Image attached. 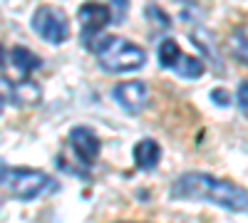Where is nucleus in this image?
I'll return each mask as SVG.
<instances>
[{
    "mask_svg": "<svg viewBox=\"0 0 248 223\" xmlns=\"http://www.w3.org/2000/svg\"><path fill=\"white\" fill-rule=\"evenodd\" d=\"M97 57L99 67L109 72V74H122V72H134L144 65V59H147V55H144V50L134 43H129V40L124 37H112V35H92V37H85L82 40Z\"/></svg>",
    "mask_w": 248,
    "mask_h": 223,
    "instance_id": "f03ea898",
    "label": "nucleus"
},
{
    "mask_svg": "<svg viewBox=\"0 0 248 223\" xmlns=\"http://www.w3.org/2000/svg\"><path fill=\"white\" fill-rule=\"evenodd\" d=\"M191 3H194V0H191Z\"/></svg>",
    "mask_w": 248,
    "mask_h": 223,
    "instance_id": "dca6fc26",
    "label": "nucleus"
},
{
    "mask_svg": "<svg viewBox=\"0 0 248 223\" xmlns=\"http://www.w3.org/2000/svg\"><path fill=\"white\" fill-rule=\"evenodd\" d=\"M156 55H159V65H161L164 70H171V72L179 74L181 79H199V77L203 74V70H206L199 57L181 52V47L174 43L171 37L161 40Z\"/></svg>",
    "mask_w": 248,
    "mask_h": 223,
    "instance_id": "20e7f679",
    "label": "nucleus"
},
{
    "mask_svg": "<svg viewBox=\"0 0 248 223\" xmlns=\"http://www.w3.org/2000/svg\"><path fill=\"white\" fill-rule=\"evenodd\" d=\"M112 5H105V3H97V0H92V3H85L79 8V20H82V40L85 37H92V35H99L105 32V28L114 20L112 15Z\"/></svg>",
    "mask_w": 248,
    "mask_h": 223,
    "instance_id": "6e6552de",
    "label": "nucleus"
},
{
    "mask_svg": "<svg viewBox=\"0 0 248 223\" xmlns=\"http://www.w3.org/2000/svg\"><path fill=\"white\" fill-rule=\"evenodd\" d=\"M5 52H8V50L0 47V70H3V62H5Z\"/></svg>",
    "mask_w": 248,
    "mask_h": 223,
    "instance_id": "4468645a",
    "label": "nucleus"
},
{
    "mask_svg": "<svg viewBox=\"0 0 248 223\" xmlns=\"http://www.w3.org/2000/svg\"><path fill=\"white\" fill-rule=\"evenodd\" d=\"M229 52L231 57H236L238 62L248 65V25H241L231 32L229 37Z\"/></svg>",
    "mask_w": 248,
    "mask_h": 223,
    "instance_id": "9b49d317",
    "label": "nucleus"
},
{
    "mask_svg": "<svg viewBox=\"0 0 248 223\" xmlns=\"http://www.w3.org/2000/svg\"><path fill=\"white\" fill-rule=\"evenodd\" d=\"M211 99H214L218 107H229L231 104V97H229V92H226V89H214L211 92Z\"/></svg>",
    "mask_w": 248,
    "mask_h": 223,
    "instance_id": "f8f14e48",
    "label": "nucleus"
},
{
    "mask_svg": "<svg viewBox=\"0 0 248 223\" xmlns=\"http://www.w3.org/2000/svg\"><path fill=\"white\" fill-rule=\"evenodd\" d=\"M70 147H72L75 156L82 161V164L90 166V164H94L97 156H99L102 141H99V136H97L92 129H87V127H75V129L70 132Z\"/></svg>",
    "mask_w": 248,
    "mask_h": 223,
    "instance_id": "1a4fd4ad",
    "label": "nucleus"
},
{
    "mask_svg": "<svg viewBox=\"0 0 248 223\" xmlns=\"http://www.w3.org/2000/svg\"><path fill=\"white\" fill-rule=\"evenodd\" d=\"M159 159H161V147L156 144L154 139L137 141V147H134V164H137V169L152 171L159 164Z\"/></svg>",
    "mask_w": 248,
    "mask_h": 223,
    "instance_id": "9d476101",
    "label": "nucleus"
},
{
    "mask_svg": "<svg viewBox=\"0 0 248 223\" xmlns=\"http://www.w3.org/2000/svg\"><path fill=\"white\" fill-rule=\"evenodd\" d=\"M238 107H241L243 112H248V82H243V85L238 87Z\"/></svg>",
    "mask_w": 248,
    "mask_h": 223,
    "instance_id": "ddd939ff",
    "label": "nucleus"
},
{
    "mask_svg": "<svg viewBox=\"0 0 248 223\" xmlns=\"http://www.w3.org/2000/svg\"><path fill=\"white\" fill-rule=\"evenodd\" d=\"M3 109H5V97L0 94V114H3Z\"/></svg>",
    "mask_w": 248,
    "mask_h": 223,
    "instance_id": "2eb2a0df",
    "label": "nucleus"
},
{
    "mask_svg": "<svg viewBox=\"0 0 248 223\" xmlns=\"http://www.w3.org/2000/svg\"><path fill=\"white\" fill-rule=\"evenodd\" d=\"M32 30L37 32L40 40H45L50 45H60V43H65L67 35H70V20L62 10L43 5L32 15Z\"/></svg>",
    "mask_w": 248,
    "mask_h": 223,
    "instance_id": "39448f33",
    "label": "nucleus"
},
{
    "mask_svg": "<svg viewBox=\"0 0 248 223\" xmlns=\"http://www.w3.org/2000/svg\"><path fill=\"white\" fill-rule=\"evenodd\" d=\"M40 65H43V59H40L35 52H30L28 47H10L5 52V62H3V70L5 74L13 79V82H25L30 79V72H35Z\"/></svg>",
    "mask_w": 248,
    "mask_h": 223,
    "instance_id": "423d86ee",
    "label": "nucleus"
},
{
    "mask_svg": "<svg viewBox=\"0 0 248 223\" xmlns=\"http://www.w3.org/2000/svg\"><path fill=\"white\" fill-rule=\"evenodd\" d=\"M114 102L129 114H139L149 102V87L141 82V79H129V82H122L114 87L112 92Z\"/></svg>",
    "mask_w": 248,
    "mask_h": 223,
    "instance_id": "0eeeda50",
    "label": "nucleus"
},
{
    "mask_svg": "<svg viewBox=\"0 0 248 223\" xmlns=\"http://www.w3.org/2000/svg\"><path fill=\"white\" fill-rule=\"evenodd\" d=\"M0 186L8 189L15 198H37L40 193H45L47 189L55 186V181L45 174V171H37V169H8V166H0Z\"/></svg>",
    "mask_w": 248,
    "mask_h": 223,
    "instance_id": "7ed1b4c3",
    "label": "nucleus"
},
{
    "mask_svg": "<svg viewBox=\"0 0 248 223\" xmlns=\"http://www.w3.org/2000/svg\"><path fill=\"white\" fill-rule=\"evenodd\" d=\"M174 198H191V201H211L216 206H223L229 211H246L248 208V193L236 186L233 181L216 178L209 174H184L171 184Z\"/></svg>",
    "mask_w": 248,
    "mask_h": 223,
    "instance_id": "f257e3e1",
    "label": "nucleus"
}]
</instances>
